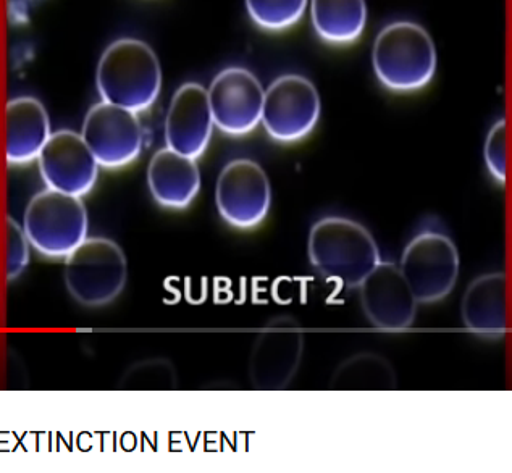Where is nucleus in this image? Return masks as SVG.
Segmentation results:
<instances>
[{"label": "nucleus", "instance_id": "nucleus-1", "mask_svg": "<svg viewBox=\"0 0 512 473\" xmlns=\"http://www.w3.org/2000/svg\"><path fill=\"white\" fill-rule=\"evenodd\" d=\"M307 252L320 277L348 289L359 288L382 262L374 236L349 218L327 217L315 223Z\"/></svg>", "mask_w": 512, "mask_h": 473}, {"label": "nucleus", "instance_id": "nucleus-2", "mask_svg": "<svg viewBox=\"0 0 512 473\" xmlns=\"http://www.w3.org/2000/svg\"><path fill=\"white\" fill-rule=\"evenodd\" d=\"M96 84L102 101L136 114L146 112L156 104L162 89L156 52L141 39H117L102 52Z\"/></svg>", "mask_w": 512, "mask_h": 473}, {"label": "nucleus", "instance_id": "nucleus-3", "mask_svg": "<svg viewBox=\"0 0 512 473\" xmlns=\"http://www.w3.org/2000/svg\"><path fill=\"white\" fill-rule=\"evenodd\" d=\"M437 47L429 31L414 21H393L375 38L372 67L391 93H416L437 73Z\"/></svg>", "mask_w": 512, "mask_h": 473}, {"label": "nucleus", "instance_id": "nucleus-4", "mask_svg": "<svg viewBox=\"0 0 512 473\" xmlns=\"http://www.w3.org/2000/svg\"><path fill=\"white\" fill-rule=\"evenodd\" d=\"M126 280L125 252L107 238L86 239L65 262V285L81 306L102 307L114 302Z\"/></svg>", "mask_w": 512, "mask_h": 473}, {"label": "nucleus", "instance_id": "nucleus-5", "mask_svg": "<svg viewBox=\"0 0 512 473\" xmlns=\"http://www.w3.org/2000/svg\"><path fill=\"white\" fill-rule=\"evenodd\" d=\"M23 230L42 256L68 257L88 239V212L80 197L46 189L26 207Z\"/></svg>", "mask_w": 512, "mask_h": 473}, {"label": "nucleus", "instance_id": "nucleus-6", "mask_svg": "<svg viewBox=\"0 0 512 473\" xmlns=\"http://www.w3.org/2000/svg\"><path fill=\"white\" fill-rule=\"evenodd\" d=\"M399 268L417 302L435 304L448 298L458 283V247L443 231H420L404 249Z\"/></svg>", "mask_w": 512, "mask_h": 473}, {"label": "nucleus", "instance_id": "nucleus-7", "mask_svg": "<svg viewBox=\"0 0 512 473\" xmlns=\"http://www.w3.org/2000/svg\"><path fill=\"white\" fill-rule=\"evenodd\" d=\"M322 102L311 80L301 75L278 76L265 89L262 126L278 143L301 141L319 123Z\"/></svg>", "mask_w": 512, "mask_h": 473}, {"label": "nucleus", "instance_id": "nucleus-8", "mask_svg": "<svg viewBox=\"0 0 512 473\" xmlns=\"http://www.w3.org/2000/svg\"><path fill=\"white\" fill-rule=\"evenodd\" d=\"M215 204L220 217L230 227L240 230L259 227L272 206L269 176L254 160H231L217 180Z\"/></svg>", "mask_w": 512, "mask_h": 473}, {"label": "nucleus", "instance_id": "nucleus-9", "mask_svg": "<svg viewBox=\"0 0 512 473\" xmlns=\"http://www.w3.org/2000/svg\"><path fill=\"white\" fill-rule=\"evenodd\" d=\"M304 331L296 320L282 317L262 328L252 346L249 378L256 390L280 391L290 386L303 360Z\"/></svg>", "mask_w": 512, "mask_h": 473}, {"label": "nucleus", "instance_id": "nucleus-10", "mask_svg": "<svg viewBox=\"0 0 512 473\" xmlns=\"http://www.w3.org/2000/svg\"><path fill=\"white\" fill-rule=\"evenodd\" d=\"M81 136L104 168L126 167L143 152V126L138 114L109 102L89 109Z\"/></svg>", "mask_w": 512, "mask_h": 473}, {"label": "nucleus", "instance_id": "nucleus-11", "mask_svg": "<svg viewBox=\"0 0 512 473\" xmlns=\"http://www.w3.org/2000/svg\"><path fill=\"white\" fill-rule=\"evenodd\" d=\"M207 94L215 126L222 133L244 136L261 125L265 89L246 68H225L212 80Z\"/></svg>", "mask_w": 512, "mask_h": 473}, {"label": "nucleus", "instance_id": "nucleus-12", "mask_svg": "<svg viewBox=\"0 0 512 473\" xmlns=\"http://www.w3.org/2000/svg\"><path fill=\"white\" fill-rule=\"evenodd\" d=\"M38 162L47 188L76 197L94 188L101 167L83 136L72 130L52 133Z\"/></svg>", "mask_w": 512, "mask_h": 473}, {"label": "nucleus", "instance_id": "nucleus-13", "mask_svg": "<svg viewBox=\"0 0 512 473\" xmlns=\"http://www.w3.org/2000/svg\"><path fill=\"white\" fill-rule=\"evenodd\" d=\"M359 291L362 310L375 328L398 333L412 327L419 302L399 265L380 262L362 281Z\"/></svg>", "mask_w": 512, "mask_h": 473}, {"label": "nucleus", "instance_id": "nucleus-14", "mask_svg": "<svg viewBox=\"0 0 512 473\" xmlns=\"http://www.w3.org/2000/svg\"><path fill=\"white\" fill-rule=\"evenodd\" d=\"M214 117L207 89L199 83H185L173 94L165 118L167 147L198 159L209 146Z\"/></svg>", "mask_w": 512, "mask_h": 473}, {"label": "nucleus", "instance_id": "nucleus-15", "mask_svg": "<svg viewBox=\"0 0 512 473\" xmlns=\"http://www.w3.org/2000/svg\"><path fill=\"white\" fill-rule=\"evenodd\" d=\"M51 120L46 107L36 97H15L5 109V152L12 165L38 160L42 147L51 138Z\"/></svg>", "mask_w": 512, "mask_h": 473}, {"label": "nucleus", "instance_id": "nucleus-16", "mask_svg": "<svg viewBox=\"0 0 512 473\" xmlns=\"http://www.w3.org/2000/svg\"><path fill=\"white\" fill-rule=\"evenodd\" d=\"M462 322L482 338L501 340L508 325V280L503 272L475 278L464 293Z\"/></svg>", "mask_w": 512, "mask_h": 473}, {"label": "nucleus", "instance_id": "nucleus-17", "mask_svg": "<svg viewBox=\"0 0 512 473\" xmlns=\"http://www.w3.org/2000/svg\"><path fill=\"white\" fill-rule=\"evenodd\" d=\"M147 185L160 206L165 209H186L201 189V173L196 159L170 147L160 149L147 167Z\"/></svg>", "mask_w": 512, "mask_h": 473}, {"label": "nucleus", "instance_id": "nucleus-18", "mask_svg": "<svg viewBox=\"0 0 512 473\" xmlns=\"http://www.w3.org/2000/svg\"><path fill=\"white\" fill-rule=\"evenodd\" d=\"M311 20L322 41L348 46L366 30V0H311Z\"/></svg>", "mask_w": 512, "mask_h": 473}, {"label": "nucleus", "instance_id": "nucleus-19", "mask_svg": "<svg viewBox=\"0 0 512 473\" xmlns=\"http://www.w3.org/2000/svg\"><path fill=\"white\" fill-rule=\"evenodd\" d=\"M395 370L382 357L361 354L340 365L333 375V390H391L395 388Z\"/></svg>", "mask_w": 512, "mask_h": 473}, {"label": "nucleus", "instance_id": "nucleus-20", "mask_svg": "<svg viewBox=\"0 0 512 473\" xmlns=\"http://www.w3.org/2000/svg\"><path fill=\"white\" fill-rule=\"evenodd\" d=\"M309 0H246L249 17L265 31H285L301 21Z\"/></svg>", "mask_w": 512, "mask_h": 473}, {"label": "nucleus", "instance_id": "nucleus-21", "mask_svg": "<svg viewBox=\"0 0 512 473\" xmlns=\"http://www.w3.org/2000/svg\"><path fill=\"white\" fill-rule=\"evenodd\" d=\"M483 159L493 180L504 185L508 180V123L504 118L498 120L488 131Z\"/></svg>", "mask_w": 512, "mask_h": 473}, {"label": "nucleus", "instance_id": "nucleus-22", "mask_svg": "<svg viewBox=\"0 0 512 473\" xmlns=\"http://www.w3.org/2000/svg\"><path fill=\"white\" fill-rule=\"evenodd\" d=\"M7 280L20 277L30 264V241L26 238L25 230L13 218L7 220Z\"/></svg>", "mask_w": 512, "mask_h": 473}]
</instances>
